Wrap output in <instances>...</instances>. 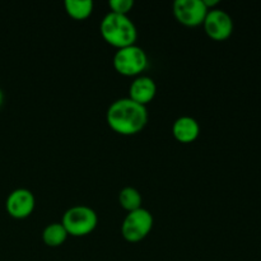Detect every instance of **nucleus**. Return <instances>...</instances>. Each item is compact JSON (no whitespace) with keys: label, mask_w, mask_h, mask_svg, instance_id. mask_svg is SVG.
I'll list each match as a JSON object with an SVG mask.
<instances>
[{"label":"nucleus","mask_w":261,"mask_h":261,"mask_svg":"<svg viewBox=\"0 0 261 261\" xmlns=\"http://www.w3.org/2000/svg\"><path fill=\"white\" fill-rule=\"evenodd\" d=\"M107 125L120 135H135L142 132L148 122L147 106L135 101L120 98L112 102L106 112Z\"/></svg>","instance_id":"nucleus-1"},{"label":"nucleus","mask_w":261,"mask_h":261,"mask_svg":"<svg viewBox=\"0 0 261 261\" xmlns=\"http://www.w3.org/2000/svg\"><path fill=\"white\" fill-rule=\"evenodd\" d=\"M99 32L102 38L117 50L135 45L138 38V30L134 22L127 15L116 14L112 12L107 13L102 18Z\"/></svg>","instance_id":"nucleus-2"},{"label":"nucleus","mask_w":261,"mask_h":261,"mask_svg":"<svg viewBox=\"0 0 261 261\" xmlns=\"http://www.w3.org/2000/svg\"><path fill=\"white\" fill-rule=\"evenodd\" d=\"M61 224L69 236L83 237L91 234L98 224V216L87 205H74L64 213Z\"/></svg>","instance_id":"nucleus-3"},{"label":"nucleus","mask_w":261,"mask_h":261,"mask_svg":"<svg viewBox=\"0 0 261 261\" xmlns=\"http://www.w3.org/2000/svg\"><path fill=\"white\" fill-rule=\"evenodd\" d=\"M114 68L124 76H139L148 66V55L137 43L119 48L114 55Z\"/></svg>","instance_id":"nucleus-4"},{"label":"nucleus","mask_w":261,"mask_h":261,"mask_svg":"<svg viewBox=\"0 0 261 261\" xmlns=\"http://www.w3.org/2000/svg\"><path fill=\"white\" fill-rule=\"evenodd\" d=\"M152 213L145 208H139L134 212H129L121 224V234L127 242H139L150 233L153 228Z\"/></svg>","instance_id":"nucleus-5"},{"label":"nucleus","mask_w":261,"mask_h":261,"mask_svg":"<svg viewBox=\"0 0 261 261\" xmlns=\"http://www.w3.org/2000/svg\"><path fill=\"white\" fill-rule=\"evenodd\" d=\"M172 9L176 20L186 27L201 25L209 12L203 0H176Z\"/></svg>","instance_id":"nucleus-6"},{"label":"nucleus","mask_w":261,"mask_h":261,"mask_svg":"<svg viewBox=\"0 0 261 261\" xmlns=\"http://www.w3.org/2000/svg\"><path fill=\"white\" fill-rule=\"evenodd\" d=\"M203 27L212 40L224 41L233 33V19L226 10L214 8L206 14Z\"/></svg>","instance_id":"nucleus-7"},{"label":"nucleus","mask_w":261,"mask_h":261,"mask_svg":"<svg viewBox=\"0 0 261 261\" xmlns=\"http://www.w3.org/2000/svg\"><path fill=\"white\" fill-rule=\"evenodd\" d=\"M36 206V198L28 189L19 188L8 195L5 208L8 214L15 219H25L33 213Z\"/></svg>","instance_id":"nucleus-8"},{"label":"nucleus","mask_w":261,"mask_h":261,"mask_svg":"<svg viewBox=\"0 0 261 261\" xmlns=\"http://www.w3.org/2000/svg\"><path fill=\"white\" fill-rule=\"evenodd\" d=\"M157 93V84L150 76L139 75L132 82L129 87V98L137 103L147 106L154 99Z\"/></svg>","instance_id":"nucleus-9"},{"label":"nucleus","mask_w":261,"mask_h":261,"mask_svg":"<svg viewBox=\"0 0 261 261\" xmlns=\"http://www.w3.org/2000/svg\"><path fill=\"white\" fill-rule=\"evenodd\" d=\"M172 134L177 142L189 144L195 142L200 134V125L194 117L181 116L172 125Z\"/></svg>","instance_id":"nucleus-10"},{"label":"nucleus","mask_w":261,"mask_h":261,"mask_svg":"<svg viewBox=\"0 0 261 261\" xmlns=\"http://www.w3.org/2000/svg\"><path fill=\"white\" fill-rule=\"evenodd\" d=\"M64 8L69 17L75 20H84L91 17L94 4L92 0H65Z\"/></svg>","instance_id":"nucleus-11"},{"label":"nucleus","mask_w":261,"mask_h":261,"mask_svg":"<svg viewBox=\"0 0 261 261\" xmlns=\"http://www.w3.org/2000/svg\"><path fill=\"white\" fill-rule=\"evenodd\" d=\"M68 232L61 223H51L42 232V241L48 247H59L68 239Z\"/></svg>","instance_id":"nucleus-12"},{"label":"nucleus","mask_w":261,"mask_h":261,"mask_svg":"<svg viewBox=\"0 0 261 261\" xmlns=\"http://www.w3.org/2000/svg\"><path fill=\"white\" fill-rule=\"evenodd\" d=\"M142 195H140L139 190L132 186H126L122 189L119 193V203L122 206V209L129 213V212H134L137 209L142 208Z\"/></svg>","instance_id":"nucleus-13"},{"label":"nucleus","mask_w":261,"mask_h":261,"mask_svg":"<svg viewBox=\"0 0 261 261\" xmlns=\"http://www.w3.org/2000/svg\"><path fill=\"white\" fill-rule=\"evenodd\" d=\"M109 7L112 13L127 15L134 8V0H110Z\"/></svg>","instance_id":"nucleus-14"},{"label":"nucleus","mask_w":261,"mask_h":261,"mask_svg":"<svg viewBox=\"0 0 261 261\" xmlns=\"http://www.w3.org/2000/svg\"><path fill=\"white\" fill-rule=\"evenodd\" d=\"M203 2L209 10L214 9V7L219 4V0H203Z\"/></svg>","instance_id":"nucleus-15"},{"label":"nucleus","mask_w":261,"mask_h":261,"mask_svg":"<svg viewBox=\"0 0 261 261\" xmlns=\"http://www.w3.org/2000/svg\"><path fill=\"white\" fill-rule=\"evenodd\" d=\"M3 102H4V93H3L2 88H0V107L3 106Z\"/></svg>","instance_id":"nucleus-16"}]
</instances>
